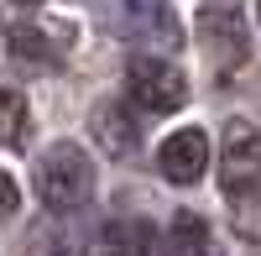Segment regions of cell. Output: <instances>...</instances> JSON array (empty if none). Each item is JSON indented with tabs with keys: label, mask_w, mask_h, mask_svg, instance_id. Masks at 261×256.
Here are the masks:
<instances>
[{
	"label": "cell",
	"mask_w": 261,
	"mask_h": 256,
	"mask_svg": "<svg viewBox=\"0 0 261 256\" xmlns=\"http://www.w3.org/2000/svg\"><path fill=\"white\" fill-rule=\"evenodd\" d=\"M199 42H204V53L214 58V68H235V63H246V47H251V37H246V21L241 11H199Z\"/></svg>",
	"instance_id": "cell-4"
},
{
	"label": "cell",
	"mask_w": 261,
	"mask_h": 256,
	"mask_svg": "<svg viewBox=\"0 0 261 256\" xmlns=\"http://www.w3.org/2000/svg\"><path fill=\"white\" fill-rule=\"evenodd\" d=\"M157 167H162V178L167 183H199L204 178V167H209V141L204 131H172L162 141V152H157Z\"/></svg>",
	"instance_id": "cell-6"
},
{
	"label": "cell",
	"mask_w": 261,
	"mask_h": 256,
	"mask_svg": "<svg viewBox=\"0 0 261 256\" xmlns=\"http://www.w3.org/2000/svg\"><path fill=\"white\" fill-rule=\"evenodd\" d=\"M167 256H214V236H209V225L193 215V209L172 215V225H167Z\"/></svg>",
	"instance_id": "cell-9"
},
{
	"label": "cell",
	"mask_w": 261,
	"mask_h": 256,
	"mask_svg": "<svg viewBox=\"0 0 261 256\" xmlns=\"http://www.w3.org/2000/svg\"><path fill=\"white\" fill-rule=\"evenodd\" d=\"M89 131H94V141H99V152H110V157H130V152L141 146V125L130 120V110H125V105H115V99L94 105Z\"/></svg>",
	"instance_id": "cell-7"
},
{
	"label": "cell",
	"mask_w": 261,
	"mask_h": 256,
	"mask_svg": "<svg viewBox=\"0 0 261 256\" xmlns=\"http://www.w3.org/2000/svg\"><path fill=\"white\" fill-rule=\"evenodd\" d=\"M110 21L120 37H146V42H162V47H178V21L162 0H110Z\"/></svg>",
	"instance_id": "cell-5"
},
{
	"label": "cell",
	"mask_w": 261,
	"mask_h": 256,
	"mask_svg": "<svg viewBox=\"0 0 261 256\" xmlns=\"http://www.w3.org/2000/svg\"><path fill=\"white\" fill-rule=\"evenodd\" d=\"M220 183H225V194H235V199H241L246 188L261 183V131H256L251 120H230V125H225Z\"/></svg>",
	"instance_id": "cell-3"
},
{
	"label": "cell",
	"mask_w": 261,
	"mask_h": 256,
	"mask_svg": "<svg viewBox=\"0 0 261 256\" xmlns=\"http://www.w3.org/2000/svg\"><path fill=\"white\" fill-rule=\"evenodd\" d=\"M89 194H94V162H89L84 146L58 141V146H47L37 157V199L47 209L68 215V209L89 204Z\"/></svg>",
	"instance_id": "cell-1"
},
{
	"label": "cell",
	"mask_w": 261,
	"mask_h": 256,
	"mask_svg": "<svg viewBox=\"0 0 261 256\" xmlns=\"http://www.w3.org/2000/svg\"><path fill=\"white\" fill-rule=\"evenodd\" d=\"M6 47H11L16 63H27V68H53L63 58V42H53L47 27H32V21H21V27L6 32Z\"/></svg>",
	"instance_id": "cell-8"
},
{
	"label": "cell",
	"mask_w": 261,
	"mask_h": 256,
	"mask_svg": "<svg viewBox=\"0 0 261 256\" xmlns=\"http://www.w3.org/2000/svg\"><path fill=\"white\" fill-rule=\"evenodd\" d=\"M27 136V99L16 89H0V146H16Z\"/></svg>",
	"instance_id": "cell-11"
},
{
	"label": "cell",
	"mask_w": 261,
	"mask_h": 256,
	"mask_svg": "<svg viewBox=\"0 0 261 256\" xmlns=\"http://www.w3.org/2000/svg\"><path fill=\"white\" fill-rule=\"evenodd\" d=\"M16 6H37V0H16Z\"/></svg>",
	"instance_id": "cell-13"
},
{
	"label": "cell",
	"mask_w": 261,
	"mask_h": 256,
	"mask_svg": "<svg viewBox=\"0 0 261 256\" xmlns=\"http://www.w3.org/2000/svg\"><path fill=\"white\" fill-rule=\"evenodd\" d=\"M125 94H130L136 110L167 115V110H183V105H188V79H183L178 63H167V58H130Z\"/></svg>",
	"instance_id": "cell-2"
},
{
	"label": "cell",
	"mask_w": 261,
	"mask_h": 256,
	"mask_svg": "<svg viewBox=\"0 0 261 256\" xmlns=\"http://www.w3.org/2000/svg\"><path fill=\"white\" fill-rule=\"evenodd\" d=\"M99 241H105V256H151V225L146 220H110Z\"/></svg>",
	"instance_id": "cell-10"
},
{
	"label": "cell",
	"mask_w": 261,
	"mask_h": 256,
	"mask_svg": "<svg viewBox=\"0 0 261 256\" xmlns=\"http://www.w3.org/2000/svg\"><path fill=\"white\" fill-rule=\"evenodd\" d=\"M256 16H261V0H256Z\"/></svg>",
	"instance_id": "cell-14"
},
{
	"label": "cell",
	"mask_w": 261,
	"mask_h": 256,
	"mask_svg": "<svg viewBox=\"0 0 261 256\" xmlns=\"http://www.w3.org/2000/svg\"><path fill=\"white\" fill-rule=\"evenodd\" d=\"M16 204H21V194H16L11 173H0V220H11V215H16Z\"/></svg>",
	"instance_id": "cell-12"
}]
</instances>
